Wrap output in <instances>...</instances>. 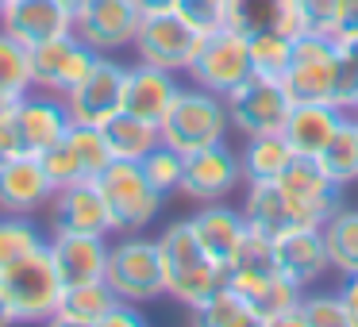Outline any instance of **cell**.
Here are the masks:
<instances>
[{"instance_id":"cell-43","label":"cell","mask_w":358,"mask_h":327,"mask_svg":"<svg viewBox=\"0 0 358 327\" xmlns=\"http://www.w3.org/2000/svg\"><path fill=\"white\" fill-rule=\"evenodd\" d=\"M147 319H143V312H139V304H131V300H116L112 304V312L104 316V324L101 327H143Z\"/></svg>"},{"instance_id":"cell-15","label":"cell","mask_w":358,"mask_h":327,"mask_svg":"<svg viewBox=\"0 0 358 327\" xmlns=\"http://www.w3.org/2000/svg\"><path fill=\"white\" fill-rule=\"evenodd\" d=\"M12 127H16V143L24 154H47L50 147L66 139V131L73 127V116L66 108L62 96H50V93H39V96H20L16 104V116H12Z\"/></svg>"},{"instance_id":"cell-16","label":"cell","mask_w":358,"mask_h":327,"mask_svg":"<svg viewBox=\"0 0 358 327\" xmlns=\"http://www.w3.org/2000/svg\"><path fill=\"white\" fill-rule=\"evenodd\" d=\"M55 181L43 170L39 154H16L8 162H0V212H12V216H35L39 208H50V196H55Z\"/></svg>"},{"instance_id":"cell-40","label":"cell","mask_w":358,"mask_h":327,"mask_svg":"<svg viewBox=\"0 0 358 327\" xmlns=\"http://www.w3.org/2000/svg\"><path fill=\"white\" fill-rule=\"evenodd\" d=\"M43 170L50 173L55 189L73 185V181H85V170H81V162L73 158V150L66 147V143H58V147H50L47 154H43Z\"/></svg>"},{"instance_id":"cell-18","label":"cell","mask_w":358,"mask_h":327,"mask_svg":"<svg viewBox=\"0 0 358 327\" xmlns=\"http://www.w3.org/2000/svg\"><path fill=\"white\" fill-rule=\"evenodd\" d=\"M108 235H73V231H55L47 239L50 262L58 270L62 289L89 285V281H104L108 270Z\"/></svg>"},{"instance_id":"cell-34","label":"cell","mask_w":358,"mask_h":327,"mask_svg":"<svg viewBox=\"0 0 358 327\" xmlns=\"http://www.w3.org/2000/svg\"><path fill=\"white\" fill-rule=\"evenodd\" d=\"M31 47L0 31V93L8 96H27L31 93Z\"/></svg>"},{"instance_id":"cell-44","label":"cell","mask_w":358,"mask_h":327,"mask_svg":"<svg viewBox=\"0 0 358 327\" xmlns=\"http://www.w3.org/2000/svg\"><path fill=\"white\" fill-rule=\"evenodd\" d=\"M339 296H343V308H347V316H350V327H358V273H350V277L343 281Z\"/></svg>"},{"instance_id":"cell-27","label":"cell","mask_w":358,"mask_h":327,"mask_svg":"<svg viewBox=\"0 0 358 327\" xmlns=\"http://www.w3.org/2000/svg\"><path fill=\"white\" fill-rule=\"evenodd\" d=\"M101 131H104L112 158H124V162H143L162 143L158 124H147V119L131 116V112H116L108 124H101Z\"/></svg>"},{"instance_id":"cell-28","label":"cell","mask_w":358,"mask_h":327,"mask_svg":"<svg viewBox=\"0 0 358 327\" xmlns=\"http://www.w3.org/2000/svg\"><path fill=\"white\" fill-rule=\"evenodd\" d=\"M243 216H247L250 231L270 235V239L293 227V216H289V204H285V196H281L278 181H247Z\"/></svg>"},{"instance_id":"cell-39","label":"cell","mask_w":358,"mask_h":327,"mask_svg":"<svg viewBox=\"0 0 358 327\" xmlns=\"http://www.w3.org/2000/svg\"><path fill=\"white\" fill-rule=\"evenodd\" d=\"M173 12L201 35H212L220 27H227V0H178Z\"/></svg>"},{"instance_id":"cell-48","label":"cell","mask_w":358,"mask_h":327,"mask_svg":"<svg viewBox=\"0 0 358 327\" xmlns=\"http://www.w3.org/2000/svg\"><path fill=\"white\" fill-rule=\"evenodd\" d=\"M8 324H16V319H12V312H8V300L0 296V327H8Z\"/></svg>"},{"instance_id":"cell-8","label":"cell","mask_w":358,"mask_h":327,"mask_svg":"<svg viewBox=\"0 0 358 327\" xmlns=\"http://www.w3.org/2000/svg\"><path fill=\"white\" fill-rule=\"evenodd\" d=\"M227 112H231V127L250 135H278L285 131V119L293 112V96L285 93L281 78H262V73H250L239 89L224 96Z\"/></svg>"},{"instance_id":"cell-1","label":"cell","mask_w":358,"mask_h":327,"mask_svg":"<svg viewBox=\"0 0 358 327\" xmlns=\"http://www.w3.org/2000/svg\"><path fill=\"white\" fill-rule=\"evenodd\" d=\"M158 254H162V277H166V296L178 300L181 308H201L212 293L227 281V270L201 247L193 235L189 219H173L158 235Z\"/></svg>"},{"instance_id":"cell-5","label":"cell","mask_w":358,"mask_h":327,"mask_svg":"<svg viewBox=\"0 0 358 327\" xmlns=\"http://www.w3.org/2000/svg\"><path fill=\"white\" fill-rule=\"evenodd\" d=\"M104 281L116 289L120 300L131 304H150L166 296V277H162V254L155 239H143V231L120 235L108 247V270Z\"/></svg>"},{"instance_id":"cell-45","label":"cell","mask_w":358,"mask_h":327,"mask_svg":"<svg viewBox=\"0 0 358 327\" xmlns=\"http://www.w3.org/2000/svg\"><path fill=\"white\" fill-rule=\"evenodd\" d=\"M20 150V143H16V127L12 124H0V162H8L12 154Z\"/></svg>"},{"instance_id":"cell-12","label":"cell","mask_w":358,"mask_h":327,"mask_svg":"<svg viewBox=\"0 0 358 327\" xmlns=\"http://www.w3.org/2000/svg\"><path fill=\"white\" fill-rule=\"evenodd\" d=\"M96 62V50L85 39H78L73 31L58 35L50 43L31 47V85L35 93L66 96Z\"/></svg>"},{"instance_id":"cell-36","label":"cell","mask_w":358,"mask_h":327,"mask_svg":"<svg viewBox=\"0 0 358 327\" xmlns=\"http://www.w3.org/2000/svg\"><path fill=\"white\" fill-rule=\"evenodd\" d=\"M62 143L73 150V158L81 162L85 177H96V173L112 162V150H108V143H104V131L93 127V124H73Z\"/></svg>"},{"instance_id":"cell-17","label":"cell","mask_w":358,"mask_h":327,"mask_svg":"<svg viewBox=\"0 0 358 327\" xmlns=\"http://www.w3.org/2000/svg\"><path fill=\"white\" fill-rule=\"evenodd\" d=\"M50 231H73V235H112V216L101 196L96 177L62 185L50 196Z\"/></svg>"},{"instance_id":"cell-7","label":"cell","mask_w":358,"mask_h":327,"mask_svg":"<svg viewBox=\"0 0 358 327\" xmlns=\"http://www.w3.org/2000/svg\"><path fill=\"white\" fill-rule=\"evenodd\" d=\"M250 43L235 27H220V31L204 35L201 50H196L193 66H189V81L216 96H227L250 78Z\"/></svg>"},{"instance_id":"cell-14","label":"cell","mask_w":358,"mask_h":327,"mask_svg":"<svg viewBox=\"0 0 358 327\" xmlns=\"http://www.w3.org/2000/svg\"><path fill=\"white\" fill-rule=\"evenodd\" d=\"M243 162L227 143L216 147H201L193 154H185V173H181V193L196 204L227 201L235 189L243 185Z\"/></svg>"},{"instance_id":"cell-46","label":"cell","mask_w":358,"mask_h":327,"mask_svg":"<svg viewBox=\"0 0 358 327\" xmlns=\"http://www.w3.org/2000/svg\"><path fill=\"white\" fill-rule=\"evenodd\" d=\"M16 104H20V96L0 93V124H12V116H16Z\"/></svg>"},{"instance_id":"cell-21","label":"cell","mask_w":358,"mask_h":327,"mask_svg":"<svg viewBox=\"0 0 358 327\" xmlns=\"http://www.w3.org/2000/svg\"><path fill=\"white\" fill-rule=\"evenodd\" d=\"M0 31H8L24 47H39L73 31V12L58 0H8V8L0 12Z\"/></svg>"},{"instance_id":"cell-26","label":"cell","mask_w":358,"mask_h":327,"mask_svg":"<svg viewBox=\"0 0 358 327\" xmlns=\"http://www.w3.org/2000/svg\"><path fill=\"white\" fill-rule=\"evenodd\" d=\"M116 300L120 296L108 281H89V285L62 289V300H58V312L50 316V324L55 327H101Z\"/></svg>"},{"instance_id":"cell-11","label":"cell","mask_w":358,"mask_h":327,"mask_svg":"<svg viewBox=\"0 0 358 327\" xmlns=\"http://www.w3.org/2000/svg\"><path fill=\"white\" fill-rule=\"evenodd\" d=\"M124 85H127V66L112 54H96L93 70L62 96L70 108L73 124H108L116 112H124Z\"/></svg>"},{"instance_id":"cell-47","label":"cell","mask_w":358,"mask_h":327,"mask_svg":"<svg viewBox=\"0 0 358 327\" xmlns=\"http://www.w3.org/2000/svg\"><path fill=\"white\" fill-rule=\"evenodd\" d=\"M173 4H178V0H139L143 12H173Z\"/></svg>"},{"instance_id":"cell-29","label":"cell","mask_w":358,"mask_h":327,"mask_svg":"<svg viewBox=\"0 0 358 327\" xmlns=\"http://www.w3.org/2000/svg\"><path fill=\"white\" fill-rule=\"evenodd\" d=\"M293 147L285 143V135H250L247 147L239 150L243 177L247 181H278L281 173L293 166Z\"/></svg>"},{"instance_id":"cell-35","label":"cell","mask_w":358,"mask_h":327,"mask_svg":"<svg viewBox=\"0 0 358 327\" xmlns=\"http://www.w3.org/2000/svg\"><path fill=\"white\" fill-rule=\"evenodd\" d=\"M250 43V70L262 78H281L293 62V35L285 31H258L247 35Z\"/></svg>"},{"instance_id":"cell-51","label":"cell","mask_w":358,"mask_h":327,"mask_svg":"<svg viewBox=\"0 0 358 327\" xmlns=\"http://www.w3.org/2000/svg\"><path fill=\"white\" fill-rule=\"evenodd\" d=\"M4 8H8V0H0V12H4Z\"/></svg>"},{"instance_id":"cell-30","label":"cell","mask_w":358,"mask_h":327,"mask_svg":"<svg viewBox=\"0 0 358 327\" xmlns=\"http://www.w3.org/2000/svg\"><path fill=\"white\" fill-rule=\"evenodd\" d=\"M324 247L335 273H343V277L358 273V208H343L339 204L324 219Z\"/></svg>"},{"instance_id":"cell-22","label":"cell","mask_w":358,"mask_h":327,"mask_svg":"<svg viewBox=\"0 0 358 327\" xmlns=\"http://www.w3.org/2000/svg\"><path fill=\"white\" fill-rule=\"evenodd\" d=\"M273 258H278V270L301 289L331 270L324 247V227H289V231L273 235Z\"/></svg>"},{"instance_id":"cell-38","label":"cell","mask_w":358,"mask_h":327,"mask_svg":"<svg viewBox=\"0 0 358 327\" xmlns=\"http://www.w3.org/2000/svg\"><path fill=\"white\" fill-rule=\"evenodd\" d=\"M301 327H350L339 293H312L301 296Z\"/></svg>"},{"instance_id":"cell-42","label":"cell","mask_w":358,"mask_h":327,"mask_svg":"<svg viewBox=\"0 0 358 327\" xmlns=\"http://www.w3.org/2000/svg\"><path fill=\"white\" fill-rule=\"evenodd\" d=\"M335 43H350L358 39V0H339V12H335V27H331Z\"/></svg>"},{"instance_id":"cell-50","label":"cell","mask_w":358,"mask_h":327,"mask_svg":"<svg viewBox=\"0 0 358 327\" xmlns=\"http://www.w3.org/2000/svg\"><path fill=\"white\" fill-rule=\"evenodd\" d=\"M350 116H358V93H355V104H350Z\"/></svg>"},{"instance_id":"cell-13","label":"cell","mask_w":358,"mask_h":327,"mask_svg":"<svg viewBox=\"0 0 358 327\" xmlns=\"http://www.w3.org/2000/svg\"><path fill=\"white\" fill-rule=\"evenodd\" d=\"M139 20V0H85L73 12V35L85 39L96 54H116L135 43Z\"/></svg>"},{"instance_id":"cell-23","label":"cell","mask_w":358,"mask_h":327,"mask_svg":"<svg viewBox=\"0 0 358 327\" xmlns=\"http://www.w3.org/2000/svg\"><path fill=\"white\" fill-rule=\"evenodd\" d=\"M189 224H193V235L201 239V247L208 250L224 270H227V262L239 254V247L250 235V224H247V216H243V208H231V204H224V201L201 204V212H193Z\"/></svg>"},{"instance_id":"cell-24","label":"cell","mask_w":358,"mask_h":327,"mask_svg":"<svg viewBox=\"0 0 358 327\" xmlns=\"http://www.w3.org/2000/svg\"><path fill=\"white\" fill-rule=\"evenodd\" d=\"M278 277H281V270H278V258H273V239L250 231L247 242L239 247V254L227 262V285H231L235 293H243L258 308V300H262L266 289Z\"/></svg>"},{"instance_id":"cell-2","label":"cell","mask_w":358,"mask_h":327,"mask_svg":"<svg viewBox=\"0 0 358 327\" xmlns=\"http://www.w3.org/2000/svg\"><path fill=\"white\" fill-rule=\"evenodd\" d=\"M227 131H231V112H227V101L201 85H181L173 108L166 112V119L158 124V135H162L166 147L181 150V154H193L201 147H216V143H227Z\"/></svg>"},{"instance_id":"cell-19","label":"cell","mask_w":358,"mask_h":327,"mask_svg":"<svg viewBox=\"0 0 358 327\" xmlns=\"http://www.w3.org/2000/svg\"><path fill=\"white\" fill-rule=\"evenodd\" d=\"M347 116L350 112L331 101H301L293 104L281 135H285V143L293 147L296 158H320L327 143L339 135V127L347 124Z\"/></svg>"},{"instance_id":"cell-10","label":"cell","mask_w":358,"mask_h":327,"mask_svg":"<svg viewBox=\"0 0 358 327\" xmlns=\"http://www.w3.org/2000/svg\"><path fill=\"white\" fill-rule=\"evenodd\" d=\"M278 189L289 204L293 227H324V219L343 204V189L316 166V158H293L278 177Z\"/></svg>"},{"instance_id":"cell-41","label":"cell","mask_w":358,"mask_h":327,"mask_svg":"<svg viewBox=\"0 0 358 327\" xmlns=\"http://www.w3.org/2000/svg\"><path fill=\"white\" fill-rule=\"evenodd\" d=\"M296 4H301V16H304V35H308V31L331 35L339 0H296Z\"/></svg>"},{"instance_id":"cell-32","label":"cell","mask_w":358,"mask_h":327,"mask_svg":"<svg viewBox=\"0 0 358 327\" xmlns=\"http://www.w3.org/2000/svg\"><path fill=\"white\" fill-rule=\"evenodd\" d=\"M316 166L339 189L355 185L358 181V116H347V124L339 127V135H335L324 147V154L316 158Z\"/></svg>"},{"instance_id":"cell-9","label":"cell","mask_w":358,"mask_h":327,"mask_svg":"<svg viewBox=\"0 0 358 327\" xmlns=\"http://www.w3.org/2000/svg\"><path fill=\"white\" fill-rule=\"evenodd\" d=\"M201 43L204 35L193 31L178 12H143L131 47L139 54V62L162 66V70H173V73H189Z\"/></svg>"},{"instance_id":"cell-25","label":"cell","mask_w":358,"mask_h":327,"mask_svg":"<svg viewBox=\"0 0 358 327\" xmlns=\"http://www.w3.org/2000/svg\"><path fill=\"white\" fill-rule=\"evenodd\" d=\"M227 27L243 35L285 31L293 39L304 35V16L296 0H227Z\"/></svg>"},{"instance_id":"cell-3","label":"cell","mask_w":358,"mask_h":327,"mask_svg":"<svg viewBox=\"0 0 358 327\" xmlns=\"http://www.w3.org/2000/svg\"><path fill=\"white\" fill-rule=\"evenodd\" d=\"M0 296L8 300L16 324H50L62 300V281L50 262V250H35L27 258L0 266Z\"/></svg>"},{"instance_id":"cell-49","label":"cell","mask_w":358,"mask_h":327,"mask_svg":"<svg viewBox=\"0 0 358 327\" xmlns=\"http://www.w3.org/2000/svg\"><path fill=\"white\" fill-rule=\"evenodd\" d=\"M58 4H62V8H70V12H78L81 4H85V0H58Z\"/></svg>"},{"instance_id":"cell-31","label":"cell","mask_w":358,"mask_h":327,"mask_svg":"<svg viewBox=\"0 0 358 327\" xmlns=\"http://www.w3.org/2000/svg\"><path fill=\"white\" fill-rule=\"evenodd\" d=\"M193 319L204 327H262L258 308L243 293H235L227 281L201 304V308H193Z\"/></svg>"},{"instance_id":"cell-20","label":"cell","mask_w":358,"mask_h":327,"mask_svg":"<svg viewBox=\"0 0 358 327\" xmlns=\"http://www.w3.org/2000/svg\"><path fill=\"white\" fill-rule=\"evenodd\" d=\"M181 93V81L173 70L150 62H135L127 66V85H124V112L147 119V124H162L166 112L173 108Z\"/></svg>"},{"instance_id":"cell-4","label":"cell","mask_w":358,"mask_h":327,"mask_svg":"<svg viewBox=\"0 0 358 327\" xmlns=\"http://www.w3.org/2000/svg\"><path fill=\"white\" fill-rule=\"evenodd\" d=\"M96 185L101 196L108 204L112 216V235H135L143 227H150L162 212L166 196L158 193L147 181L139 162H124V158H112L101 173H96Z\"/></svg>"},{"instance_id":"cell-6","label":"cell","mask_w":358,"mask_h":327,"mask_svg":"<svg viewBox=\"0 0 358 327\" xmlns=\"http://www.w3.org/2000/svg\"><path fill=\"white\" fill-rule=\"evenodd\" d=\"M281 85L293 96V104L301 101H331L339 89V43L331 35H301L293 39V62L281 73Z\"/></svg>"},{"instance_id":"cell-37","label":"cell","mask_w":358,"mask_h":327,"mask_svg":"<svg viewBox=\"0 0 358 327\" xmlns=\"http://www.w3.org/2000/svg\"><path fill=\"white\" fill-rule=\"evenodd\" d=\"M143 173H147V181L158 189L162 196L170 193H181V173H185V154L173 147H166V143H158L155 150H150L147 158H143Z\"/></svg>"},{"instance_id":"cell-33","label":"cell","mask_w":358,"mask_h":327,"mask_svg":"<svg viewBox=\"0 0 358 327\" xmlns=\"http://www.w3.org/2000/svg\"><path fill=\"white\" fill-rule=\"evenodd\" d=\"M47 247V235L35 227L31 216H12V212H0V266L27 258L35 250Z\"/></svg>"}]
</instances>
